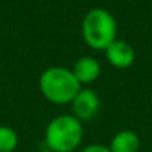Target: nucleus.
<instances>
[{"instance_id": "obj_1", "label": "nucleus", "mask_w": 152, "mask_h": 152, "mask_svg": "<svg viewBox=\"0 0 152 152\" xmlns=\"http://www.w3.org/2000/svg\"><path fill=\"white\" fill-rule=\"evenodd\" d=\"M81 88L82 85L75 78L73 72L63 66L48 67L39 78V90L42 96L55 104L72 103Z\"/></svg>"}, {"instance_id": "obj_2", "label": "nucleus", "mask_w": 152, "mask_h": 152, "mask_svg": "<svg viewBox=\"0 0 152 152\" xmlns=\"http://www.w3.org/2000/svg\"><path fill=\"white\" fill-rule=\"evenodd\" d=\"M82 139V122L69 113L54 116L45 130L46 149L52 152H73L79 148Z\"/></svg>"}, {"instance_id": "obj_3", "label": "nucleus", "mask_w": 152, "mask_h": 152, "mask_svg": "<svg viewBox=\"0 0 152 152\" xmlns=\"http://www.w3.org/2000/svg\"><path fill=\"white\" fill-rule=\"evenodd\" d=\"M118 26L113 15L102 8L91 9L82 21V36L85 43L96 49L104 51L116 39Z\"/></svg>"}, {"instance_id": "obj_4", "label": "nucleus", "mask_w": 152, "mask_h": 152, "mask_svg": "<svg viewBox=\"0 0 152 152\" xmlns=\"http://www.w3.org/2000/svg\"><path fill=\"white\" fill-rule=\"evenodd\" d=\"M72 115L81 122L94 119L100 110V97L97 91L91 88H81V91L72 102Z\"/></svg>"}, {"instance_id": "obj_5", "label": "nucleus", "mask_w": 152, "mask_h": 152, "mask_svg": "<svg viewBox=\"0 0 152 152\" xmlns=\"http://www.w3.org/2000/svg\"><path fill=\"white\" fill-rule=\"evenodd\" d=\"M106 58L109 61L110 66H113L115 69H127L134 63L136 58V52L133 49V46L121 39H115L106 49Z\"/></svg>"}, {"instance_id": "obj_6", "label": "nucleus", "mask_w": 152, "mask_h": 152, "mask_svg": "<svg viewBox=\"0 0 152 152\" xmlns=\"http://www.w3.org/2000/svg\"><path fill=\"white\" fill-rule=\"evenodd\" d=\"M72 72L81 85H88L99 79V76L102 73V66L96 58L85 55L75 63Z\"/></svg>"}, {"instance_id": "obj_7", "label": "nucleus", "mask_w": 152, "mask_h": 152, "mask_svg": "<svg viewBox=\"0 0 152 152\" xmlns=\"http://www.w3.org/2000/svg\"><path fill=\"white\" fill-rule=\"evenodd\" d=\"M140 148V139L137 133L133 130H121L118 131L112 140L109 149L112 152H137Z\"/></svg>"}, {"instance_id": "obj_8", "label": "nucleus", "mask_w": 152, "mask_h": 152, "mask_svg": "<svg viewBox=\"0 0 152 152\" xmlns=\"http://www.w3.org/2000/svg\"><path fill=\"white\" fill-rule=\"evenodd\" d=\"M18 146V134L12 127L0 125V152H14Z\"/></svg>"}, {"instance_id": "obj_9", "label": "nucleus", "mask_w": 152, "mask_h": 152, "mask_svg": "<svg viewBox=\"0 0 152 152\" xmlns=\"http://www.w3.org/2000/svg\"><path fill=\"white\" fill-rule=\"evenodd\" d=\"M81 152H112L107 146L104 145H99V143H93V145H88L85 146Z\"/></svg>"}, {"instance_id": "obj_10", "label": "nucleus", "mask_w": 152, "mask_h": 152, "mask_svg": "<svg viewBox=\"0 0 152 152\" xmlns=\"http://www.w3.org/2000/svg\"><path fill=\"white\" fill-rule=\"evenodd\" d=\"M37 152H52V151H49V149H40V151H37Z\"/></svg>"}]
</instances>
